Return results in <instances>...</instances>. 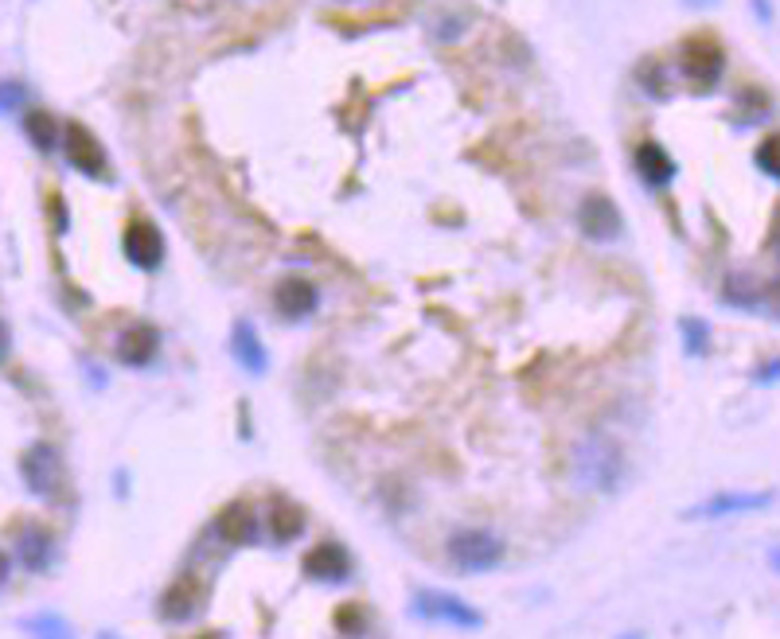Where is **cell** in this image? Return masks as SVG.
Returning a JSON list of instances; mask_svg holds the SVG:
<instances>
[{"instance_id": "obj_17", "label": "cell", "mask_w": 780, "mask_h": 639, "mask_svg": "<svg viewBox=\"0 0 780 639\" xmlns=\"http://www.w3.org/2000/svg\"><path fill=\"white\" fill-rule=\"evenodd\" d=\"M231 352L251 374H266V367H270V359H266V343L258 340L251 320H239V324L231 328Z\"/></svg>"}, {"instance_id": "obj_13", "label": "cell", "mask_w": 780, "mask_h": 639, "mask_svg": "<svg viewBox=\"0 0 780 639\" xmlns=\"http://www.w3.org/2000/svg\"><path fill=\"white\" fill-rule=\"evenodd\" d=\"M211 530L227 546H251V542H258V515H254L251 503L234 500L219 511V519H215Z\"/></svg>"}, {"instance_id": "obj_20", "label": "cell", "mask_w": 780, "mask_h": 639, "mask_svg": "<svg viewBox=\"0 0 780 639\" xmlns=\"http://www.w3.org/2000/svg\"><path fill=\"white\" fill-rule=\"evenodd\" d=\"M765 297V281H757L753 273H734V278H726V293L722 300L734 308H761Z\"/></svg>"}, {"instance_id": "obj_11", "label": "cell", "mask_w": 780, "mask_h": 639, "mask_svg": "<svg viewBox=\"0 0 780 639\" xmlns=\"http://www.w3.org/2000/svg\"><path fill=\"white\" fill-rule=\"evenodd\" d=\"M320 308V288L308 278H281L273 285V312L281 320H305Z\"/></svg>"}, {"instance_id": "obj_30", "label": "cell", "mask_w": 780, "mask_h": 639, "mask_svg": "<svg viewBox=\"0 0 780 639\" xmlns=\"http://www.w3.org/2000/svg\"><path fill=\"white\" fill-rule=\"evenodd\" d=\"M9 574H12V562H9V554H0V585L9 581Z\"/></svg>"}, {"instance_id": "obj_28", "label": "cell", "mask_w": 780, "mask_h": 639, "mask_svg": "<svg viewBox=\"0 0 780 639\" xmlns=\"http://www.w3.org/2000/svg\"><path fill=\"white\" fill-rule=\"evenodd\" d=\"M769 246H772V254L780 258V214H777V223H772V234H769Z\"/></svg>"}, {"instance_id": "obj_2", "label": "cell", "mask_w": 780, "mask_h": 639, "mask_svg": "<svg viewBox=\"0 0 780 639\" xmlns=\"http://www.w3.org/2000/svg\"><path fill=\"white\" fill-rule=\"evenodd\" d=\"M679 71L695 86L698 94L715 90L722 83V71H726V51L715 36H687L679 44Z\"/></svg>"}, {"instance_id": "obj_14", "label": "cell", "mask_w": 780, "mask_h": 639, "mask_svg": "<svg viewBox=\"0 0 780 639\" xmlns=\"http://www.w3.org/2000/svg\"><path fill=\"white\" fill-rule=\"evenodd\" d=\"M118 359L125 367H149L160 352V332L153 324H130L125 332L118 335Z\"/></svg>"}, {"instance_id": "obj_37", "label": "cell", "mask_w": 780, "mask_h": 639, "mask_svg": "<svg viewBox=\"0 0 780 639\" xmlns=\"http://www.w3.org/2000/svg\"><path fill=\"white\" fill-rule=\"evenodd\" d=\"M204 639H211V636H204Z\"/></svg>"}, {"instance_id": "obj_18", "label": "cell", "mask_w": 780, "mask_h": 639, "mask_svg": "<svg viewBox=\"0 0 780 639\" xmlns=\"http://www.w3.org/2000/svg\"><path fill=\"white\" fill-rule=\"evenodd\" d=\"M266 530H270L273 542H293V538H301V530H305V511L289 500L270 503V511H266Z\"/></svg>"}, {"instance_id": "obj_7", "label": "cell", "mask_w": 780, "mask_h": 639, "mask_svg": "<svg viewBox=\"0 0 780 639\" xmlns=\"http://www.w3.org/2000/svg\"><path fill=\"white\" fill-rule=\"evenodd\" d=\"M121 250L137 269H160L164 261V234L153 219H133L121 234Z\"/></svg>"}, {"instance_id": "obj_5", "label": "cell", "mask_w": 780, "mask_h": 639, "mask_svg": "<svg viewBox=\"0 0 780 639\" xmlns=\"http://www.w3.org/2000/svg\"><path fill=\"white\" fill-rule=\"evenodd\" d=\"M63 149H66V160H71V168L75 172H83V176L90 180H106L110 176V157H106L102 140L94 137L86 125H66L63 130Z\"/></svg>"}, {"instance_id": "obj_27", "label": "cell", "mask_w": 780, "mask_h": 639, "mask_svg": "<svg viewBox=\"0 0 780 639\" xmlns=\"http://www.w3.org/2000/svg\"><path fill=\"white\" fill-rule=\"evenodd\" d=\"M644 86H648V90L651 94H656V98H663V94H668V90H663V86H660V66H656V63H644Z\"/></svg>"}, {"instance_id": "obj_4", "label": "cell", "mask_w": 780, "mask_h": 639, "mask_svg": "<svg viewBox=\"0 0 780 639\" xmlns=\"http://www.w3.org/2000/svg\"><path fill=\"white\" fill-rule=\"evenodd\" d=\"M414 616H422V620L429 624H446V628H465V631L484 624V616L473 604L453 593H441V589H422V593L414 597Z\"/></svg>"}, {"instance_id": "obj_34", "label": "cell", "mask_w": 780, "mask_h": 639, "mask_svg": "<svg viewBox=\"0 0 780 639\" xmlns=\"http://www.w3.org/2000/svg\"><path fill=\"white\" fill-rule=\"evenodd\" d=\"M691 9H703V4H715V0H687Z\"/></svg>"}, {"instance_id": "obj_33", "label": "cell", "mask_w": 780, "mask_h": 639, "mask_svg": "<svg viewBox=\"0 0 780 639\" xmlns=\"http://www.w3.org/2000/svg\"><path fill=\"white\" fill-rule=\"evenodd\" d=\"M753 4H757V16L769 20V0H753Z\"/></svg>"}, {"instance_id": "obj_31", "label": "cell", "mask_w": 780, "mask_h": 639, "mask_svg": "<svg viewBox=\"0 0 780 639\" xmlns=\"http://www.w3.org/2000/svg\"><path fill=\"white\" fill-rule=\"evenodd\" d=\"M9 355V328H4V320H0V359Z\"/></svg>"}, {"instance_id": "obj_36", "label": "cell", "mask_w": 780, "mask_h": 639, "mask_svg": "<svg viewBox=\"0 0 780 639\" xmlns=\"http://www.w3.org/2000/svg\"><path fill=\"white\" fill-rule=\"evenodd\" d=\"M98 639H118V636H98Z\"/></svg>"}, {"instance_id": "obj_32", "label": "cell", "mask_w": 780, "mask_h": 639, "mask_svg": "<svg viewBox=\"0 0 780 639\" xmlns=\"http://www.w3.org/2000/svg\"><path fill=\"white\" fill-rule=\"evenodd\" d=\"M769 565L780 574V546H772V550H769Z\"/></svg>"}, {"instance_id": "obj_16", "label": "cell", "mask_w": 780, "mask_h": 639, "mask_svg": "<svg viewBox=\"0 0 780 639\" xmlns=\"http://www.w3.org/2000/svg\"><path fill=\"white\" fill-rule=\"evenodd\" d=\"M636 176H641L648 187H668L671 180H675V160L668 157L663 145L644 140L641 149H636Z\"/></svg>"}, {"instance_id": "obj_10", "label": "cell", "mask_w": 780, "mask_h": 639, "mask_svg": "<svg viewBox=\"0 0 780 639\" xmlns=\"http://www.w3.org/2000/svg\"><path fill=\"white\" fill-rule=\"evenodd\" d=\"M301 569L320 585H344L352 577V554L340 542H316L301 562Z\"/></svg>"}, {"instance_id": "obj_1", "label": "cell", "mask_w": 780, "mask_h": 639, "mask_svg": "<svg viewBox=\"0 0 780 639\" xmlns=\"http://www.w3.org/2000/svg\"><path fill=\"white\" fill-rule=\"evenodd\" d=\"M624 448L613 437L589 433L574 445V483L585 491H613L624 480Z\"/></svg>"}, {"instance_id": "obj_15", "label": "cell", "mask_w": 780, "mask_h": 639, "mask_svg": "<svg viewBox=\"0 0 780 639\" xmlns=\"http://www.w3.org/2000/svg\"><path fill=\"white\" fill-rule=\"evenodd\" d=\"M51 557H56V538H51V530L36 527V523L20 527V534H16V562L24 565V569H32V574H44L47 565H51Z\"/></svg>"}, {"instance_id": "obj_19", "label": "cell", "mask_w": 780, "mask_h": 639, "mask_svg": "<svg viewBox=\"0 0 780 639\" xmlns=\"http://www.w3.org/2000/svg\"><path fill=\"white\" fill-rule=\"evenodd\" d=\"M24 133H28V140L36 145L39 152H56L59 140H63V133H59V121L51 118L47 110H28V113H24Z\"/></svg>"}, {"instance_id": "obj_9", "label": "cell", "mask_w": 780, "mask_h": 639, "mask_svg": "<svg viewBox=\"0 0 780 639\" xmlns=\"http://www.w3.org/2000/svg\"><path fill=\"white\" fill-rule=\"evenodd\" d=\"M777 500L772 491H722L710 495L706 503L687 511V519H726V515H749V511H765Z\"/></svg>"}, {"instance_id": "obj_29", "label": "cell", "mask_w": 780, "mask_h": 639, "mask_svg": "<svg viewBox=\"0 0 780 639\" xmlns=\"http://www.w3.org/2000/svg\"><path fill=\"white\" fill-rule=\"evenodd\" d=\"M777 374H780V362H769V367H761V371H757V379L769 382V379H777Z\"/></svg>"}, {"instance_id": "obj_35", "label": "cell", "mask_w": 780, "mask_h": 639, "mask_svg": "<svg viewBox=\"0 0 780 639\" xmlns=\"http://www.w3.org/2000/svg\"><path fill=\"white\" fill-rule=\"evenodd\" d=\"M617 639H644V636H636V631H629V636H617Z\"/></svg>"}, {"instance_id": "obj_22", "label": "cell", "mask_w": 780, "mask_h": 639, "mask_svg": "<svg viewBox=\"0 0 780 639\" xmlns=\"http://www.w3.org/2000/svg\"><path fill=\"white\" fill-rule=\"evenodd\" d=\"M24 631H32V639H71V624L56 612H39L24 620Z\"/></svg>"}, {"instance_id": "obj_23", "label": "cell", "mask_w": 780, "mask_h": 639, "mask_svg": "<svg viewBox=\"0 0 780 639\" xmlns=\"http://www.w3.org/2000/svg\"><path fill=\"white\" fill-rule=\"evenodd\" d=\"M757 168L765 176L780 180V133H769V137L757 145Z\"/></svg>"}, {"instance_id": "obj_25", "label": "cell", "mask_w": 780, "mask_h": 639, "mask_svg": "<svg viewBox=\"0 0 780 639\" xmlns=\"http://www.w3.org/2000/svg\"><path fill=\"white\" fill-rule=\"evenodd\" d=\"M24 98H28V90H24L20 83H12V78L9 83H0V113H12Z\"/></svg>"}, {"instance_id": "obj_24", "label": "cell", "mask_w": 780, "mask_h": 639, "mask_svg": "<svg viewBox=\"0 0 780 639\" xmlns=\"http://www.w3.org/2000/svg\"><path fill=\"white\" fill-rule=\"evenodd\" d=\"M683 340H687L691 355H706V347H710V332H706V324L695 320V316H683Z\"/></svg>"}, {"instance_id": "obj_21", "label": "cell", "mask_w": 780, "mask_h": 639, "mask_svg": "<svg viewBox=\"0 0 780 639\" xmlns=\"http://www.w3.org/2000/svg\"><path fill=\"white\" fill-rule=\"evenodd\" d=\"M765 118H769V94L745 86L734 102V121L738 125H757V121H765Z\"/></svg>"}, {"instance_id": "obj_6", "label": "cell", "mask_w": 780, "mask_h": 639, "mask_svg": "<svg viewBox=\"0 0 780 639\" xmlns=\"http://www.w3.org/2000/svg\"><path fill=\"white\" fill-rule=\"evenodd\" d=\"M20 472H24V483H28L32 495H56L63 488V460L51 445H32L28 453L20 456Z\"/></svg>"}, {"instance_id": "obj_8", "label": "cell", "mask_w": 780, "mask_h": 639, "mask_svg": "<svg viewBox=\"0 0 780 639\" xmlns=\"http://www.w3.org/2000/svg\"><path fill=\"white\" fill-rule=\"evenodd\" d=\"M577 226H582L585 238L613 242L617 234H621L624 219H621V211H617V204L609 199V195L589 192V195L582 199V207H577Z\"/></svg>"}, {"instance_id": "obj_26", "label": "cell", "mask_w": 780, "mask_h": 639, "mask_svg": "<svg viewBox=\"0 0 780 639\" xmlns=\"http://www.w3.org/2000/svg\"><path fill=\"white\" fill-rule=\"evenodd\" d=\"M761 308H765V312H772V316H777V320H780V278H777V281H769V285H765Z\"/></svg>"}, {"instance_id": "obj_3", "label": "cell", "mask_w": 780, "mask_h": 639, "mask_svg": "<svg viewBox=\"0 0 780 639\" xmlns=\"http://www.w3.org/2000/svg\"><path fill=\"white\" fill-rule=\"evenodd\" d=\"M508 546H503V538H496L492 530H456L449 538V562L461 569V574H488L496 565L503 562Z\"/></svg>"}, {"instance_id": "obj_12", "label": "cell", "mask_w": 780, "mask_h": 639, "mask_svg": "<svg viewBox=\"0 0 780 639\" xmlns=\"http://www.w3.org/2000/svg\"><path fill=\"white\" fill-rule=\"evenodd\" d=\"M204 597H207V589H204V581H199L195 574L176 577V581L164 589V597H160V616H164L168 624L192 620L195 612L204 609Z\"/></svg>"}]
</instances>
